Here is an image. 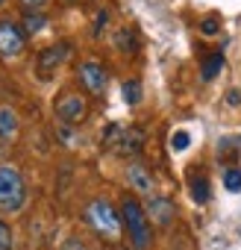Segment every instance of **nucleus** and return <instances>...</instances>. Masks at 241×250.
Returning a JSON list of instances; mask_svg holds the SVG:
<instances>
[{
    "label": "nucleus",
    "instance_id": "6e6552de",
    "mask_svg": "<svg viewBox=\"0 0 241 250\" xmlns=\"http://www.w3.org/2000/svg\"><path fill=\"white\" fill-rule=\"evenodd\" d=\"M77 77H80L82 88L91 91V94H100V91L106 88V68H103L100 62H82V65L77 68Z\"/></svg>",
    "mask_w": 241,
    "mask_h": 250
},
{
    "label": "nucleus",
    "instance_id": "dca6fc26",
    "mask_svg": "<svg viewBox=\"0 0 241 250\" xmlns=\"http://www.w3.org/2000/svg\"><path fill=\"white\" fill-rule=\"evenodd\" d=\"M223 188H226L229 194H238V191H241V171H238V168H226V171H223Z\"/></svg>",
    "mask_w": 241,
    "mask_h": 250
},
{
    "label": "nucleus",
    "instance_id": "aec40b11",
    "mask_svg": "<svg viewBox=\"0 0 241 250\" xmlns=\"http://www.w3.org/2000/svg\"><path fill=\"white\" fill-rule=\"evenodd\" d=\"M118 47L124 50V53H127V50H133V47H136V36H133L130 30H124V33L118 36Z\"/></svg>",
    "mask_w": 241,
    "mask_h": 250
},
{
    "label": "nucleus",
    "instance_id": "ddd939ff",
    "mask_svg": "<svg viewBox=\"0 0 241 250\" xmlns=\"http://www.w3.org/2000/svg\"><path fill=\"white\" fill-rule=\"evenodd\" d=\"M221 68H223V53H221V50L212 53V56H206L203 65H200V77H203V83H212V80L221 74Z\"/></svg>",
    "mask_w": 241,
    "mask_h": 250
},
{
    "label": "nucleus",
    "instance_id": "20e7f679",
    "mask_svg": "<svg viewBox=\"0 0 241 250\" xmlns=\"http://www.w3.org/2000/svg\"><path fill=\"white\" fill-rule=\"evenodd\" d=\"M106 145L112 150H118L120 156H136L144 147V133L136 130V127L124 130V127H115V124H112V127L106 130Z\"/></svg>",
    "mask_w": 241,
    "mask_h": 250
},
{
    "label": "nucleus",
    "instance_id": "4be33fe9",
    "mask_svg": "<svg viewBox=\"0 0 241 250\" xmlns=\"http://www.w3.org/2000/svg\"><path fill=\"white\" fill-rule=\"evenodd\" d=\"M106 18H109L106 12H100V15H97V27H94V33H100V30H103V24H106Z\"/></svg>",
    "mask_w": 241,
    "mask_h": 250
},
{
    "label": "nucleus",
    "instance_id": "b1692460",
    "mask_svg": "<svg viewBox=\"0 0 241 250\" xmlns=\"http://www.w3.org/2000/svg\"><path fill=\"white\" fill-rule=\"evenodd\" d=\"M3 3H6V0H0V6H3Z\"/></svg>",
    "mask_w": 241,
    "mask_h": 250
},
{
    "label": "nucleus",
    "instance_id": "4468645a",
    "mask_svg": "<svg viewBox=\"0 0 241 250\" xmlns=\"http://www.w3.org/2000/svg\"><path fill=\"white\" fill-rule=\"evenodd\" d=\"M21 27H24L27 36H36V33H41V30L47 27V15H41V12H27Z\"/></svg>",
    "mask_w": 241,
    "mask_h": 250
},
{
    "label": "nucleus",
    "instance_id": "412c9836",
    "mask_svg": "<svg viewBox=\"0 0 241 250\" xmlns=\"http://www.w3.org/2000/svg\"><path fill=\"white\" fill-rule=\"evenodd\" d=\"M44 3H47V0H21V6H24V9H30V12H39Z\"/></svg>",
    "mask_w": 241,
    "mask_h": 250
},
{
    "label": "nucleus",
    "instance_id": "9d476101",
    "mask_svg": "<svg viewBox=\"0 0 241 250\" xmlns=\"http://www.w3.org/2000/svg\"><path fill=\"white\" fill-rule=\"evenodd\" d=\"M150 224L156 227H171L174 224V215H177V206L168 200V197H147V206H144Z\"/></svg>",
    "mask_w": 241,
    "mask_h": 250
},
{
    "label": "nucleus",
    "instance_id": "0eeeda50",
    "mask_svg": "<svg viewBox=\"0 0 241 250\" xmlns=\"http://www.w3.org/2000/svg\"><path fill=\"white\" fill-rule=\"evenodd\" d=\"M68 56H71V44H53V47H47V50H41L39 53V62H36V71H39V77H53V71L56 68H62L65 62H68Z\"/></svg>",
    "mask_w": 241,
    "mask_h": 250
},
{
    "label": "nucleus",
    "instance_id": "2eb2a0df",
    "mask_svg": "<svg viewBox=\"0 0 241 250\" xmlns=\"http://www.w3.org/2000/svg\"><path fill=\"white\" fill-rule=\"evenodd\" d=\"M120 94H124V100L130 106H139L141 103V83L139 80H127L124 85H120Z\"/></svg>",
    "mask_w": 241,
    "mask_h": 250
},
{
    "label": "nucleus",
    "instance_id": "5701e85b",
    "mask_svg": "<svg viewBox=\"0 0 241 250\" xmlns=\"http://www.w3.org/2000/svg\"><path fill=\"white\" fill-rule=\"evenodd\" d=\"M229 103H241V94L238 91H229Z\"/></svg>",
    "mask_w": 241,
    "mask_h": 250
},
{
    "label": "nucleus",
    "instance_id": "f8f14e48",
    "mask_svg": "<svg viewBox=\"0 0 241 250\" xmlns=\"http://www.w3.org/2000/svg\"><path fill=\"white\" fill-rule=\"evenodd\" d=\"M188 188H191V200L194 203H209L212 200V188H209V180L203 174H191Z\"/></svg>",
    "mask_w": 241,
    "mask_h": 250
},
{
    "label": "nucleus",
    "instance_id": "423d86ee",
    "mask_svg": "<svg viewBox=\"0 0 241 250\" xmlns=\"http://www.w3.org/2000/svg\"><path fill=\"white\" fill-rule=\"evenodd\" d=\"M53 109H56V118L65 124V127H77L88 112V103H85V97H80L74 91H65V94H59Z\"/></svg>",
    "mask_w": 241,
    "mask_h": 250
},
{
    "label": "nucleus",
    "instance_id": "7ed1b4c3",
    "mask_svg": "<svg viewBox=\"0 0 241 250\" xmlns=\"http://www.w3.org/2000/svg\"><path fill=\"white\" fill-rule=\"evenodd\" d=\"M85 221L100 232V235H106V238H118L120 235V215L115 212V206L109 203V200H103V197H97V200H91L88 206H85Z\"/></svg>",
    "mask_w": 241,
    "mask_h": 250
},
{
    "label": "nucleus",
    "instance_id": "9b49d317",
    "mask_svg": "<svg viewBox=\"0 0 241 250\" xmlns=\"http://www.w3.org/2000/svg\"><path fill=\"white\" fill-rule=\"evenodd\" d=\"M15 136H18V115H15V109L0 106V139L12 142Z\"/></svg>",
    "mask_w": 241,
    "mask_h": 250
},
{
    "label": "nucleus",
    "instance_id": "f3484780",
    "mask_svg": "<svg viewBox=\"0 0 241 250\" xmlns=\"http://www.w3.org/2000/svg\"><path fill=\"white\" fill-rule=\"evenodd\" d=\"M188 145H191V136H188L185 130H177V133L171 136V150H174V153H182V150H188Z\"/></svg>",
    "mask_w": 241,
    "mask_h": 250
},
{
    "label": "nucleus",
    "instance_id": "f257e3e1",
    "mask_svg": "<svg viewBox=\"0 0 241 250\" xmlns=\"http://www.w3.org/2000/svg\"><path fill=\"white\" fill-rule=\"evenodd\" d=\"M120 221L127 227V235L133 241V250H150L153 232H150V218L144 212V206L136 197H127L120 203Z\"/></svg>",
    "mask_w": 241,
    "mask_h": 250
},
{
    "label": "nucleus",
    "instance_id": "f03ea898",
    "mask_svg": "<svg viewBox=\"0 0 241 250\" xmlns=\"http://www.w3.org/2000/svg\"><path fill=\"white\" fill-rule=\"evenodd\" d=\"M27 200V186L18 168L0 165V212H18Z\"/></svg>",
    "mask_w": 241,
    "mask_h": 250
},
{
    "label": "nucleus",
    "instance_id": "1a4fd4ad",
    "mask_svg": "<svg viewBox=\"0 0 241 250\" xmlns=\"http://www.w3.org/2000/svg\"><path fill=\"white\" fill-rule=\"evenodd\" d=\"M127 183L133 186V191H136V194L153 197L156 180H153V174H150V168H147V165H141V162H130V168H127Z\"/></svg>",
    "mask_w": 241,
    "mask_h": 250
},
{
    "label": "nucleus",
    "instance_id": "6ab92c4d",
    "mask_svg": "<svg viewBox=\"0 0 241 250\" xmlns=\"http://www.w3.org/2000/svg\"><path fill=\"white\" fill-rule=\"evenodd\" d=\"M0 250H12V229L6 221H0Z\"/></svg>",
    "mask_w": 241,
    "mask_h": 250
},
{
    "label": "nucleus",
    "instance_id": "39448f33",
    "mask_svg": "<svg viewBox=\"0 0 241 250\" xmlns=\"http://www.w3.org/2000/svg\"><path fill=\"white\" fill-rule=\"evenodd\" d=\"M24 44H27V33L21 24L3 18L0 21V56L3 59H15L24 53Z\"/></svg>",
    "mask_w": 241,
    "mask_h": 250
},
{
    "label": "nucleus",
    "instance_id": "a211bd4d",
    "mask_svg": "<svg viewBox=\"0 0 241 250\" xmlns=\"http://www.w3.org/2000/svg\"><path fill=\"white\" fill-rule=\"evenodd\" d=\"M218 30H221L218 15H209V18H203V21H200V33H203V36H218Z\"/></svg>",
    "mask_w": 241,
    "mask_h": 250
}]
</instances>
